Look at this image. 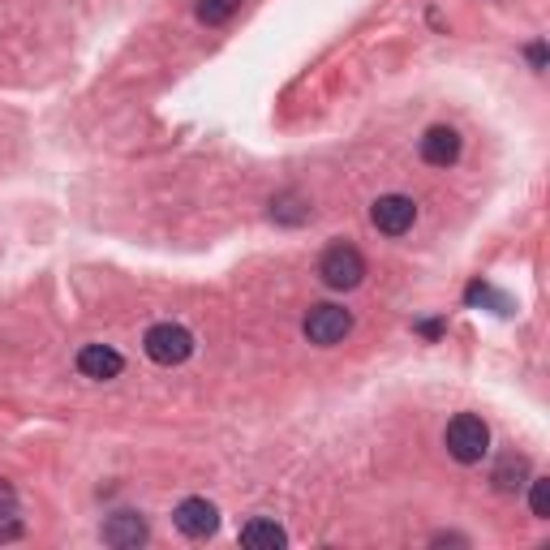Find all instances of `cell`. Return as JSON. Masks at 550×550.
I'll use <instances>...</instances> for the list:
<instances>
[{"mask_svg": "<svg viewBox=\"0 0 550 550\" xmlns=\"http://www.w3.org/2000/svg\"><path fill=\"white\" fill-rule=\"evenodd\" d=\"M78 370L86 374V379L108 383V379H117V374L125 370V357L117 349H108V344H86V349L78 353Z\"/></svg>", "mask_w": 550, "mask_h": 550, "instance_id": "obj_9", "label": "cell"}, {"mask_svg": "<svg viewBox=\"0 0 550 550\" xmlns=\"http://www.w3.org/2000/svg\"><path fill=\"white\" fill-rule=\"evenodd\" d=\"M142 349H147L155 366H181V361H190V353H194V336L181 323H155L147 336H142Z\"/></svg>", "mask_w": 550, "mask_h": 550, "instance_id": "obj_3", "label": "cell"}, {"mask_svg": "<svg viewBox=\"0 0 550 550\" xmlns=\"http://www.w3.org/2000/svg\"><path fill=\"white\" fill-rule=\"evenodd\" d=\"M13 512H18V490H13L5 477H0V520H9Z\"/></svg>", "mask_w": 550, "mask_h": 550, "instance_id": "obj_15", "label": "cell"}, {"mask_svg": "<svg viewBox=\"0 0 550 550\" xmlns=\"http://www.w3.org/2000/svg\"><path fill=\"white\" fill-rule=\"evenodd\" d=\"M172 520H177V529L185 533V538H211L215 529H220V508H215L211 499H181L177 512H172Z\"/></svg>", "mask_w": 550, "mask_h": 550, "instance_id": "obj_6", "label": "cell"}, {"mask_svg": "<svg viewBox=\"0 0 550 550\" xmlns=\"http://www.w3.org/2000/svg\"><path fill=\"white\" fill-rule=\"evenodd\" d=\"M237 9H241V0H198V5H194L202 26H224Z\"/></svg>", "mask_w": 550, "mask_h": 550, "instance_id": "obj_12", "label": "cell"}, {"mask_svg": "<svg viewBox=\"0 0 550 550\" xmlns=\"http://www.w3.org/2000/svg\"><path fill=\"white\" fill-rule=\"evenodd\" d=\"M422 159L430 168H452L456 159H460V134L452 125H434L426 129V138H422Z\"/></svg>", "mask_w": 550, "mask_h": 550, "instance_id": "obj_7", "label": "cell"}, {"mask_svg": "<svg viewBox=\"0 0 550 550\" xmlns=\"http://www.w3.org/2000/svg\"><path fill=\"white\" fill-rule=\"evenodd\" d=\"M529 503H533V516H538V520H550V482H546V477H533Z\"/></svg>", "mask_w": 550, "mask_h": 550, "instance_id": "obj_14", "label": "cell"}, {"mask_svg": "<svg viewBox=\"0 0 550 550\" xmlns=\"http://www.w3.org/2000/svg\"><path fill=\"white\" fill-rule=\"evenodd\" d=\"M370 220H374V228H379V233L404 237V233H409V228L417 224V202L404 198V194H383V198L370 207Z\"/></svg>", "mask_w": 550, "mask_h": 550, "instance_id": "obj_5", "label": "cell"}, {"mask_svg": "<svg viewBox=\"0 0 550 550\" xmlns=\"http://www.w3.org/2000/svg\"><path fill=\"white\" fill-rule=\"evenodd\" d=\"M241 546H250V550H280V546H288V533L275 525V520H250V525L241 529Z\"/></svg>", "mask_w": 550, "mask_h": 550, "instance_id": "obj_10", "label": "cell"}, {"mask_svg": "<svg viewBox=\"0 0 550 550\" xmlns=\"http://www.w3.org/2000/svg\"><path fill=\"white\" fill-rule=\"evenodd\" d=\"M147 538H151V529L138 512H117V516H108V525H104V542L117 546V550H134Z\"/></svg>", "mask_w": 550, "mask_h": 550, "instance_id": "obj_8", "label": "cell"}, {"mask_svg": "<svg viewBox=\"0 0 550 550\" xmlns=\"http://www.w3.org/2000/svg\"><path fill=\"white\" fill-rule=\"evenodd\" d=\"M529 65L538 69V74L546 69V43H542V39H538V43H529Z\"/></svg>", "mask_w": 550, "mask_h": 550, "instance_id": "obj_16", "label": "cell"}, {"mask_svg": "<svg viewBox=\"0 0 550 550\" xmlns=\"http://www.w3.org/2000/svg\"><path fill=\"white\" fill-rule=\"evenodd\" d=\"M301 331H306L310 344H323V349H331V344H340L353 331V314L344 310V306H331V301H323V306H310Z\"/></svg>", "mask_w": 550, "mask_h": 550, "instance_id": "obj_4", "label": "cell"}, {"mask_svg": "<svg viewBox=\"0 0 550 550\" xmlns=\"http://www.w3.org/2000/svg\"><path fill=\"white\" fill-rule=\"evenodd\" d=\"M525 473H529V465H525V456H503L499 460V469H495V490H503V495H516L520 486H525Z\"/></svg>", "mask_w": 550, "mask_h": 550, "instance_id": "obj_11", "label": "cell"}, {"mask_svg": "<svg viewBox=\"0 0 550 550\" xmlns=\"http://www.w3.org/2000/svg\"><path fill=\"white\" fill-rule=\"evenodd\" d=\"M465 297H469V306H495L499 314H508V310H512V306H508V297H499L490 284H469V293H465Z\"/></svg>", "mask_w": 550, "mask_h": 550, "instance_id": "obj_13", "label": "cell"}, {"mask_svg": "<svg viewBox=\"0 0 550 550\" xmlns=\"http://www.w3.org/2000/svg\"><path fill=\"white\" fill-rule=\"evenodd\" d=\"M443 443H447V456L452 460H460V465H477V460L490 452V426L477 413H456L443 430Z\"/></svg>", "mask_w": 550, "mask_h": 550, "instance_id": "obj_1", "label": "cell"}, {"mask_svg": "<svg viewBox=\"0 0 550 550\" xmlns=\"http://www.w3.org/2000/svg\"><path fill=\"white\" fill-rule=\"evenodd\" d=\"M318 275H323L327 288H336V293H349V288H357L361 280H366V258H361L357 245L340 241V245H331V250L323 254Z\"/></svg>", "mask_w": 550, "mask_h": 550, "instance_id": "obj_2", "label": "cell"}]
</instances>
